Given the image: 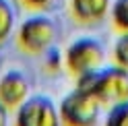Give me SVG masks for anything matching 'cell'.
<instances>
[{
	"instance_id": "9c48e42d",
	"label": "cell",
	"mask_w": 128,
	"mask_h": 126,
	"mask_svg": "<svg viewBox=\"0 0 128 126\" xmlns=\"http://www.w3.org/2000/svg\"><path fill=\"white\" fill-rule=\"evenodd\" d=\"M112 23L120 33H128V0H116L112 6Z\"/></svg>"
},
{
	"instance_id": "6da1fadb",
	"label": "cell",
	"mask_w": 128,
	"mask_h": 126,
	"mask_svg": "<svg viewBox=\"0 0 128 126\" xmlns=\"http://www.w3.org/2000/svg\"><path fill=\"white\" fill-rule=\"evenodd\" d=\"M76 89H83L101 106H116L128 101V72L120 66H106L95 72L76 76Z\"/></svg>"
},
{
	"instance_id": "30bf717a",
	"label": "cell",
	"mask_w": 128,
	"mask_h": 126,
	"mask_svg": "<svg viewBox=\"0 0 128 126\" xmlns=\"http://www.w3.org/2000/svg\"><path fill=\"white\" fill-rule=\"evenodd\" d=\"M103 126H128V101L110 106Z\"/></svg>"
},
{
	"instance_id": "3957f363",
	"label": "cell",
	"mask_w": 128,
	"mask_h": 126,
	"mask_svg": "<svg viewBox=\"0 0 128 126\" xmlns=\"http://www.w3.org/2000/svg\"><path fill=\"white\" fill-rule=\"evenodd\" d=\"M101 104L91 93L83 89H72L62 97L58 106L60 126H97Z\"/></svg>"
},
{
	"instance_id": "5bb4252c",
	"label": "cell",
	"mask_w": 128,
	"mask_h": 126,
	"mask_svg": "<svg viewBox=\"0 0 128 126\" xmlns=\"http://www.w3.org/2000/svg\"><path fill=\"white\" fill-rule=\"evenodd\" d=\"M10 110L6 108L4 104H0V126H8L10 124Z\"/></svg>"
},
{
	"instance_id": "8992f818",
	"label": "cell",
	"mask_w": 128,
	"mask_h": 126,
	"mask_svg": "<svg viewBox=\"0 0 128 126\" xmlns=\"http://www.w3.org/2000/svg\"><path fill=\"white\" fill-rule=\"evenodd\" d=\"M29 95H31V83L25 72L8 70L0 76V104H4L8 110H17Z\"/></svg>"
},
{
	"instance_id": "7a4b0ae2",
	"label": "cell",
	"mask_w": 128,
	"mask_h": 126,
	"mask_svg": "<svg viewBox=\"0 0 128 126\" xmlns=\"http://www.w3.org/2000/svg\"><path fill=\"white\" fill-rule=\"evenodd\" d=\"M56 37H58L56 23L44 14H33V17L25 19L17 31L19 48L31 56H42L50 48H54Z\"/></svg>"
},
{
	"instance_id": "277c9868",
	"label": "cell",
	"mask_w": 128,
	"mask_h": 126,
	"mask_svg": "<svg viewBox=\"0 0 128 126\" xmlns=\"http://www.w3.org/2000/svg\"><path fill=\"white\" fill-rule=\"evenodd\" d=\"M103 46L93 37H78L68 46L66 54H64V66L68 72L76 76H83L87 72H95L103 66Z\"/></svg>"
},
{
	"instance_id": "5b68a950",
	"label": "cell",
	"mask_w": 128,
	"mask_h": 126,
	"mask_svg": "<svg viewBox=\"0 0 128 126\" xmlns=\"http://www.w3.org/2000/svg\"><path fill=\"white\" fill-rule=\"evenodd\" d=\"M14 112V126H60L58 106L48 95H29Z\"/></svg>"
},
{
	"instance_id": "52a82bcc",
	"label": "cell",
	"mask_w": 128,
	"mask_h": 126,
	"mask_svg": "<svg viewBox=\"0 0 128 126\" xmlns=\"http://www.w3.org/2000/svg\"><path fill=\"white\" fill-rule=\"evenodd\" d=\"M110 10V0H70V14L76 23H99Z\"/></svg>"
},
{
	"instance_id": "ba28073f",
	"label": "cell",
	"mask_w": 128,
	"mask_h": 126,
	"mask_svg": "<svg viewBox=\"0 0 128 126\" xmlns=\"http://www.w3.org/2000/svg\"><path fill=\"white\" fill-rule=\"evenodd\" d=\"M14 27V10L8 0H0V44H4Z\"/></svg>"
},
{
	"instance_id": "4fadbf2b",
	"label": "cell",
	"mask_w": 128,
	"mask_h": 126,
	"mask_svg": "<svg viewBox=\"0 0 128 126\" xmlns=\"http://www.w3.org/2000/svg\"><path fill=\"white\" fill-rule=\"evenodd\" d=\"M21 2L29 10H46L48 6L54 4V0H21Z\"/></svg>"
},
{
	"instance_id": "8fae6325",
	"label": "cell",
	"mask_w": 128,
	"mask_h": 126,
	"mask_svg": "<svg viewBox=\"0 0 128 126\" xmlns=\"http://www.w3.org/2000/svg\"><path fill=\"white\" fill-rule=\"evenodd\" d=\"M114 62L116 66L124 68L128 72V33H120L114 44Z\"/></svg>"
},
{
	"instance_id": "7c38bea8",
	"label": "cell",
	"mask_w": 128,
	"mask_h": 126,
	"mask_svg": "<svg viewBox=\"0 0 128 126\" xmlns=\"http://www.w3.org/2000/svg\"><path fill=\"white\" fill-rule=\"evenodd\" d=\"M46 64H48V70H60L64 66V56L56 50V48H50L46 52Z\"/></svg>"
}]
</instances>
